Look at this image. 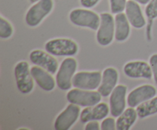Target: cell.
Here are the masks:
<instances>
[{
	"label": "cell",
	"mask_w": 157,
	"mask_h": 130,
	"mask_svg": "<svg viewBox=\"0 0 157 130\" xmlns=\"http://www.w3.org/2000/svg\"><path fill=\"white\" fill-rule=\"evenodd\" d=\"M48 53L53 56H74L78 51L75 41L69 38H55L48 41L44 45Z\"/></svg>",
	"instance_id": "6da1fadb"
},
{
	"label": "cell",
	"mask_w": 157,
	"mask_h": 130,
	"mask_svg": "<svg viewBox=\"0 0 157 130\" xmlns=\"http://www.w3.org/2000/svg\"><path fill=\"white\" fill-rule=\"evenodd\" d=\"M101 95L98 91L81 90L75 88L69 90L67 93V99L70 103L76 104L79 106H93L99 103Z\"/></svg>",
	"instance_id": "7a4b0ae2"
},
{
	"label": "cell",
	"mask_w": 157,
	"mask_h": 130,
	"mask_svg": "<svg viewBox=\"0 0 157 130\" xmlns=\"http://www.w3.org/2000/svg\"><path fill=\"white\" fill-rule=\"evenodd\" d=\"M77 66V61L73 58H67L61 62L56 74V84L60 90H67L71 88Z\"/></svg>",
	"instance_id": "3957f363"
},
{
	"label": "cell",
	"mask_w": 157,
	"mask_h": 130,
	"mask_svg": "<svg viewBox=\"0 0 157 130\" xmlns=\"http://www.w3.org/2000/svg\"><path fill=\"white\" fill-rule=\"evenodd\" d=\"M70 21L79 27L88 28L92 30H98L101 23V17L94 12L84 9L72 10L69 15Z\"/></svg>",
	"instance_id": "277c9868"
},
{
	"label": "cell",
	"mask_w": 157,
	"mask_h": 130,
	"mask_svg": "<svg viewBox=\"0 0 157 130\" xmlns=\"http://www.w3.org/2000/svg\"><path fill=\"white\" fill-rule=\"evenodd\" d=\"M53 0H39L28 10L25 22L30 27H36L53 9Z\"/></svg>",
	"instance_id": "5b68a950"
},
{
	"label": "cell",
	"mask_w": 157,
	"mask_h": 130,
	"mask_svg": "<svg viewBox=\"0 0 157 130\" xmlns=\"http://www.w3.org/2000/svg\"><path fill=\"white\" fill-rule=\"evenodd\" d=\"M17 88L23 94L31 93L34 88V80L27 61H20L14 69Z\"/></svg>",
	"instance_id": "8992f818"
},
{
	"label": "cell",
	"mask_w": 157,
	"mask_h": 130,
	"mask_svg": "<svg viewBox=\"0 0 157 130\" xmlns=\"http://www.w3.org/2000/svg\"><path fill=\"white\" fill-rule=\"evenodd\" d=\"M101 23L97 33V41L101 46L110 44L115 37V19L110 14L104 12L100 15Z\"/></svg>",
	"instance_id": "52a82bcc"
},
{
	"label": "cell",
	"mask_w": 157,
	"mask_h": 130,
	"mask_svg": "<svg viewBox=\"0 0 157 130\" xmlns=\"http://www.w3.org/2000/svg\"><path fill=\"white\" fill-rule=\"evenodd\" d=\"M102 75L99 71H81L75 73L72 79V85L81 90H94L101 84Z\"/></svg>",
	"instance_id": "ba28073f"
},
{
	"label": "cell",
	"mask_w": 157,
	"mask_h": 130,
	"mask_svg": "<svg viewBox=\"0 0 157 130\" xmlns=\"http://www.w3.org/2000/svg\"><path fill=\"white\" fill-rule=\"evenodd\" d=\"M81 110L79 106L71 103L64 111L61 112L55 122V128L56 130H68L77 122L79 118Z\"/></svg>",
	"instance_id": "9c48e42d"
},
{
	"label": "cell",
	"mask_w": 157,
	"mask_h": 130,
	"mask_svg": "<svg viewBox=\"0 0 157 130\" xmlns=\"http://www.w3.org/2000/svg\"><path fill=\"white\" fill-rule=\"evenodd\" d=\"M31 62L35 65L41 67L52 74L58 71V63L51 54L41 50H34L29 54Z\"/></svg>",
	"instance_id": "30bf717a"
},
{
	"label": "cell",
	"mask_w": 157,
	"mask_h": 130,
	"mask_svg": "<svg viewBox=\"0 0 157 130\" xmlns=\"http://www.w3.org/2000/svg\"><path fill=\"white\" fill-rule=\"evenodd\" d=\"M156 95V89L150 84L140 86L132 90L127 96V103L130 107H137L140 104L152 99Z\"/></svg>",
	"instance_id": "8fae6325"
},
{
	"label": "cell",
	"mask_w": 157,
	"mask_h": 130,
	"mask_svg": "<svg viewBox=\"0 0 157 130\" xmlns=\"http://www.w3.org/2000/svg\"><path fill=\"white\" fill-rule=\"evenodd\" d=\"M127 87L125 85H117L110 96V114L113 117H118L126 108V96Z\"/></svg>",
	"instance_id": "7c38bea8"
},
{
	"label": "cell",
	"mask_w": 157,
	"mask_h": 130,
	"mask_svg": "<svg viewBox=\"0 0 157 130\" xmlns=\"http://www.w3.org/2000/svg\"><path fill=\"white\" fill-rule=\"evenodd\" d=\"M124 72L127 76L133 79H151L153 71L150 67L145 61H130L124 67Z\"/></svg>",
	"instance_id": "4fadbf2b"
},
{
	"label": "cell",
	"mask_w": 157,
	"mask_h": 130,
	"mask_svg": "<svg viewBox=\"0 0 157 130\" xmlns=\"http://www.w3.org/2000/svg\"><path fill=\"white\" fill-rule=\"evenodd\" d=\"M110 108L106 102H99L93 106H87L81 111L80 119L86 123L92 120H102L109 114Z\"/></svg>",
	"instance_id": "5bb4252c"
},
{
	"label": "cell",
	"mask_w": 157,
	"mask_h": 130,
	"mask_svg": "<svg viewBox=\"0 0 157 130\" xmlns=\"http://www.w3.org/2000/svg\"><path fill=\"white\" fill-rule=\"evenodd\" d=\"M118 81V72L113 67H107L104 70L98 92L104 97L110 96Z\"/></svg>",
	"instance_id": "9a60e30c"
},
{
	"label": "cell",
	"mask_w": 157,
	"mask_h": 130,
	"mask_svg": "<svg viewBox=\"0 0 157 130\" xmlns=\"http://www.w3.org/2000/svg\"><path fill=\"white\" fill-rule=\"evenodd\" d=\"M31 73L38 86L44 91H52L55 87V81L52 73L38 66L31 68Z\"/></svg>",
	"instance_id": "2e32d148"
},
{
	"label": "cell",
	"mask_w": 157,
	"mask_h": 130,
	"mask_svg": "<svg viewBox=\"0 0 157 130\" xmlns=\"http://www.w3.org/2000/svg\"><path fill=\"white\" fill-rule=\"evenodd\" d=\"M126 15L130 24L135 28H142L146 25V20L141 11L140 6L136 2L129 0L125 8Z\"/></svg>",
	"instance_id": "e0dca14e"
},
{
	"label": "cell",
	"mask_w": 157,
	"mask_h": 130,
	"mask_svg": "<svg viewBox=\"0 0 157 130\" xmlns=\"http://www.w3.org/2000/svg\"><path fill=\"white\" fill-rule=\"evenodd\" d=\"M115 39L117 41H124L130 34V21L126 14L121 12L115 16Z\"/></svg>",
	"instance_id": "ac0fdd59"
},
{
	"label": "cell",
	"mask_w": 157,
	"mask_h": 130,
	"mask_svg": "<svg viewBox=\"0 0 157 130\" xmlns=\"http://www.w3.org/2000/svg\"><path fill=\"white\" fill-rule=\"evenodd\" d=\"M137 112L133 107L127 108L118 116L116 122V127L117 130H129L137 119Z\"/></svg>",
	"instance_id": "d6986e66"
},
{
	"label": "cell",
	"mask_w": 157,
	"mask_h": 130,
	"mask_svg": "<svg viewBox=\"0 0 157 130\" xmlns=\"http://www.w3.org/2000/svg\"><path fill=\"white\" fill-rule=\"evenodd\" d=\"M136 112L140 118L144 119L157 113V96L145 101L136 107Z\"/></svg>",
	"instance_id": "ffe728a7"
},
{
	"label": "cell",
	"mask_w": 157,
	"mask_h": 130,
	"mask_svg": "<svg viewBox=\"0 0 157 130\" xmlns=\"http://www.w3.org/2000/svg\"><path fill=\"white\" fill-rule=\"evenodd\" d=\"M13 34V28L12 24L2 16L0 18V38L7 39Z\"/></svg>",
	"instance_id": "44dd1931"
},
{
	"label": "cell",
	"mask_w": 157,
	"mask_h": 130,
	"mask_svg": "<svg viewBox=\"0 0 157 130\" xmlns=\"http://www.w3.org/2000/svg\"><path fill=\"white\" fill-rule=\"evenodd\" d=\"M145 14L150 20L157 18V0H150L145 9Z\"/></svg>",
	"instance_id": "7402d4cb"
},
{
	"label": "cell",
	"mask_w": 157,
	"mask_h": 130,
	"mask_svg": "<svg viewBox=\"0 0 157 130\" xmlns=\"http://www.w3.org/2000/svg\"><path fill=\"white\" fill-rule=\"evenodd\" d=\"M127 0H110V9L113 14H118L125 10Z\"/></svg>",
	"instance_id": "603a6c76"
},
{
	"label": "cell",
	"mask_w": 157,
	"mask_h": 130,
	"mask_svg": "<svg viewBox=\"0 0 157 130\" xmlns=\"http://www.w3.org/2000/svg\"><path fill=\"white\" fill-rule=\"evenodd\" d=\"M116 128V121L113 118L104 119L101 124V129L102 130H114Z\"/></svg>",
	"instance_id": "cb8c5ba5"
},
{
	"label": "cell",
	"mask_w": 157,
	"mask_h": 130,
	"mask_svg": "<svg viewBox=\"0 0 157 130\" xmlns=\"http://www.w3.org/2000/svg\"><path fill=\"white\" fill-rule=\"evenodd\" d=\"M150 64L153 71L155 83L157 84V54L152 55L150 58Z\"/></svg>",
	"instance_id": "d4e9b609"
},
{
	"label": "cell",
	"mask_w": 157,
	"mask_h": 130,
	"mask_svg": "<svg viewBox=\"0 0 157 130\" xmlns=\"http://www.w3.org/2000/svg\"><path fill=\"white\" fill-rule=\"evenodd\" d=\"M101 128L99 122L97 120H92L87 122L85 125V130H99Z\"/></svg>",
	"instance_id": "484cf974"
},
{
	"label": "cell",
	"mask_w": 157,
	"mask_h": 130,
	"mask_svg": "<svg viewBox=\"0 0 157 130\" xmlns=\"http://www.w3.org/2000/svg\"><path fill=\"white\" fill-rule=\"evenodd\" d=\"M100 0H80L81 6L86 9H90L96 6Z\"/></svg>",
	"instance_id": "4316f807"
},
{
	"label": "cell",
	"mask_w": 157,
	"mask_h": 130,
	"mask_svg": "<svg viewBox=\"0 0 157 130\" xmlns=\"http://www.w3.org/2000/svg\"><path fill=\"white\" fill-rule=\"evenodd\" d=\"M133 1L136 2L140 3L141 5H147L150 2V0H133Z\"/></svg>",
	"instance_id": "83f0119b"
},
{
	"label": "cell",
	"mask_w": 157,
	"mask_h": 130,
	"mask_svg": "<svg viewBox=\"0 0 157 130\" xmlns=\"http://www.w3.org/2000/svg\"><path fill=\"white\" fill-rule=\"evenodd\" d=\"M29 1H30L32 3H35V2H38L39 0H29Z\"/></svg>",
	"instance_id": "f1b7e54d"
}]
</instances>
